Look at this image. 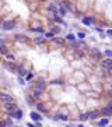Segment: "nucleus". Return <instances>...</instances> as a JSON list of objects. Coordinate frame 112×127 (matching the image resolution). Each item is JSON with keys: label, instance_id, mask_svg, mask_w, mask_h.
Here are the masks:
<instances>
[{"label": "nucleus", "instance_id": "f257e3e1", "mask_svg": "<svg viewBox=\"0 0 112 127\" xmlns=\"http://www.w3.org/2000/svg\"><path fill=\"white\" fill-rule=\"evenodd\" d=\"M0 101L3 103H13L14 102V99H13V96L11 95H7V94H0Z\"/></svg>", "mask_w": 112, "mask_h": 127}, {"label": "nucleus", "instance_id": "f03ea898", "mask_svg": "<svg viewBox=\"0 0 112 127\" xmlns=\"http://www.w3.org/2000/svg\"><path fill=\"white\" fill-rule=\"evenodd\" d=\"M1 28L4 29V31H11V29L14 28V22L13 21H4L3 25H1Z\"/></svg>", "mask_w": 112, "mask_h": 127}, {"label": "nucleus", "instance_id": "7ed1b4c3", "mask_svg": "<svg viewBox=\"0 0 112 127\" xmlns=\"http://www.w3.org/2000/svg\"><path fill=\"white\" fill-rule=\"evenodd\" d=\"M6 110L11 115V113H14L15 110H18V107L15 106L14 103H7V105H6Z\"/></svg>", "mask_w": 112, "mask_h": 127}, {"label": "nucleus", "instance_id": "20e7f679", "mask_svg": "<svg viewBox=\"0 0 112 127\" xmlns=\"http://www.w3.org/2000/svg\"><path fill=\"white\" fill-rule=\"evenodd\" d=\"M101 66L108 70L109 67H112V59H104L102 62H101Z\"/></svg>", "mask_w": 112, "mask_h": 127}, {"label": "nucleus", "instance_id": "39448f33", "mask_svg": "<svg viewBox=\"0 0 112 127\" xmlns=\"http://www.w3.org/2000/svg\"><path fill=\"white\" fill-rule=\"evenodd\" d=\"M88 120H95V119H98L100 117V112H97V110H93V112H88Z\"/></svg>", "mask_w": 112, "mask_h": 127}, {"label": "nucleus", "instance_id": "423d86ee", "mask_svg": "<svg viewBox=\"0 0 112 127\" xmlns=\"http://www.w3.org/2000/svg\"><path fill=\"white\" fill-rule=\"evenodd\" d=\"M15 41H18L21 43H27L28 42V38L25 35H15Z\"/></svg>", "mask_w": 112, "mask_h": 127}, {"label": "nucleus", "instance_id": "0eeeda50", "mask_svg": "<svg viewBox=\"0 0 112 127\" xmlns=\"http://www.w3.org/2000/svg\"><path fill=\"white\" fill-rule=\"evenodd\" d=\"M81 22H83L84 25H91L94 22V17H84V18L81 20Z\"/></svg>", "mask_w": 112, "mask_h": 127}, {"label": "nucleus", "instance_id": "6e6552de", "mask_svg": "<svg viewBox=\"0 0 112 127\" xmlns=\"http://www.w3.org/2000/svg\"><path fill=\"white\" fill-rule=\"evenodd\" d=\"M29 116H31V119H32V120H35V122H41V119H42V117H41V115H39V113H37V112H31V115H29Z\"/></svg>", "mask_w": 112, "mask_h": 127}, {"label": "nucleus", "instance_id": "1a4fd4ad", "mask_svg": "<svg viewBox=\"0 0 112 127\" xmlns=\"http://www.w3.org/2000/svg\"><path fill=\"white\" fill-rule=\"evenodd\" d=\"M102 113H104V115H107V116L112 115V105H108L107 107H104V109H102Z\"/></svg>", "mask_w": 112, "mask_h": 127}, {"label": "nucleus", "instance_id": "9d476101", "mask_svg": "<svg viewBox=\"0 0 112 127\" xmlns=\"http://www.w3.org/2000/svg\"><path fill=\"white\" fill-rule=\"evenodd\" d=\"M108 123H109L108 117H104V119H101V120L98 122V126H100V127H105V126H108Z\"/></svg>", "mask_w": 112, "mask_h": 127}, {"label": "nucleus", "instance_id": "9b49d317", "mask_svg": "<svg viewBox=\"0 0 112 127\" xmlns=\"http://www.w3.org/2000/svg\"><path fill=\"white\" fill-rule=\"evenodd\" d=\"M11 116L13 117H15V119H21V117H23V112H21V110H15L14 113H11Z\"/></svg>", "mask_w": 112, "mask_h": 127}, {"label": "nucleus", "instance_id": "f8f14e48", "mask_svg": "<svg viewBox=\"0 0 112 127\" xmlns=\"http://www.w3.org/2000/svg\"><path fill=\"white\" fill-rule=\"evenodd\" d=\"M52 42L56 43V45H63L64 43V41L62 38H52Z\"/></svg>", "mask_w": 112, "mask_h": 127}, {"label": "nucleus", "instance_id": "ddd939ff", "mask_svg": "<svg viewBox=\"0 0 112 127\" xmlns=\"http://www.w3.org/2000/svg\"><path fill=\"white\" fill-rule=\"evenodd\" d=\"M48 10H49V11H52V13H58V6H56V4H49Z\"/></svg>", "mask_w": 112, "mask_h": 127}, {"label": "nucleus", "instance_id": "4468645a", "mask_svg": "<svg viewBox=\"0 0 112 127\" xmlns=\"http://www.w3.org/2000/svg\"><path fill=\"white\" fill-rule=\"evenodd\" d=\"M58 11H59V14L62 15V17H63V15H66V10H64V7H63V6L58 7Z\"/></svg>", "mask_w": 112, "mask_h": 127}, {"label": "nucleus", "instance_id": "2eb2a0df", "mask_svg": "<svg viewBox=\"0 0 112 127\" xmlns=\"http://www.w3.org/2000/svg\"><path fill=\"white\" fill-rule=\"evenodd\" d=\"M37 109H38L39 112H46V109H45V106L42 103H37Z\"/></svg>", "mask_w": 112, "mask_h": 127}, {"label": "nucleus", "instance_id": "dca6fc26", "mask_svg": "<svg viewBox=\"0 0 112 127\" xmlns=\"http://www.w3.org/2000/svg\"><path fill=\"white\" fill-rule=\"evenodd\" d=\"M104 53H105V56H107L108 59H112V49H107Z\"/></svg>", "mask_w": 112, "mask_h": 127}, {"label": "nucleus", "instance_id": "f3484780", "mask_svg": "<svg viewBox=\"0 0 112 127\" xmlns=\"http://www.w3.org/2000/svg\"><path fill=\"white\" fill-rule=\"evenodd\" d=\"M0 53H1V54H7V53H9V49L6 48V46H0Z\"/></svg>", "mask_w": 112, "mask_h": 127}, {"label": "nucleus", "instance_id": "a211bd4d", "mask_svg": "<svg viewBox=\"0 0 112 127\" xmlns=\"http://www.w3.org/2000/svg\"><path fill=\"white\" fill-rule=\"evenodd\" d=\"M58 119H60V120H63V122H67L69 120V116H66V115H59Z\"/></svg>", "mask_w": 112, "mask_h": 127}, {"label": "nucleus", "instance_id": "6ab92c4d", "mask_svg": "<svg viewBox=\"0 0 112 127\" xmlns=\"http://www.w3.org/2000/svg\"><path fill=\"white\" fill-rule=\"evenodd\" d=\"M10 124H13V122H10V120H7V122H1L0 123V127H6V126H10Z\"/></svg>", "mask_w": 112, "mask_h": 127}, {"label": "nucleus", "instance_id": "aec40b11", "mask_svg": "<svg viewBox=\"0 0 112 127\" xmlns=\"http://www.w3.org/2000/svg\"><path fill=\"white\" fill-rule=\"evenodd\" d=\"M17 71H18V74H20V75H24V74H25L24 67H18V68H17Z\"/></svg>", "mask_w": 112, "mask_h": 127}, {"label": "nucleus", "instance_id": "412c9836", "mask_svg": "<svg viewBox=\"0 0 112 127\" xmlns=\"http://www.w3.org/2000/svg\"><path fill=\"white\" fill-rule=\"evenodd\" d=\"M80 120H88V115H87V113H83V115H80Z\"/></svg>", "mask_w": 112, "mask_h": 127}, {"label": "nucleus", "instance_id": "4be33fe9", "mask_svg": "<svg viewBox=\"0 0 112 127\" xmlns=\"http://www.w3.org/2000/svg\"><path fill=\"white\" fill-rule=\"evenodd\" d=\"M77 38L84 39V38H86V34H84V32H78V34H77Z\"/></svg>", "mask_w": 112, "mask_h": 127}, {"label": "nucleus", "instance_id": "5701e85b", "mask_svg": "<svg viewBox=\"0 0 112 127\" xmlns=\"http://www.w3.org/2000/svg\"><path fill=\"white\" fill-rule=\"evenodd\" d=\"M58 32H60V28H59V27H55V28L52 29V34H58Z\"/></svg>", "mask_w": 112, "mask_h": 127}, {"label": "nucleus", "instance_id": "b1692460", "mask_svg": "<svg viewBox=\"0 0 112 127\" xmlns=\"http://www.w3.org/2000/svg\"><path fill=\"white\" fill-rule=\"evenodd\" d=\"M32 31H37V32H42L44 29H42V28H39V27H32Z\"/></svg>", "mask_w": 112, "mask_h": 127}, {"label": "nucleus", "instance_id": "393cba45", "mask_svg": "<svg viewBox=\"0 0 112 127\" xmlns=\"http://www.w3.org/2000/svg\"><path fill=\"white\" fill-rule=\"evenodd\" d=\"M6 57H7V59H9V60H14V56H13V54H10V53H7V54H6Z\"/></svg>", "mask_w": 112, "mask_h": 127}, {"label": "nucleus", "instance_id": "a878e982", "mask_svg": "<svg viewBox=\"0 0 112 127\" xmlns=\"http://www.w3.org/2000/svg\"><path fill=\"white\" fill-rule=\"evenodd\" d=\"M32 77H34V74H32V73L27 74V80H28V81H29V80H32Z\"/></svg>", "mask_w": 112, "mask_h": 127}, {"label": "nucleus", "instance_id": "bb28decb", "mask_svg": "<svg viewBox=\"0 0 112 127\" xmlns=\"http://www.w3.org/2000/svg\"><path fill=\"white\" fill-rule=\"evenodd\" d=\"M74 38H76V36H74V35H72V34L67 35V39H69V41H74Z\"/></svg>", "mask_w": 112, "mask_h": 127}, {"label": "nucleus", "instance_id": "cd10ccee", "mask_svg": "<svg viewBox=\"0 0 112 127\" xmlns=\"http://www.w3.org/2000/svg\"><path fill=\"white\" fill-rule=\"evenodd\" d=\"M45 38H53V34H52V32H48V34H45Z\"/></svg>", "mask_w": 112, "mask_h": 127}, {"label": "nucleus", "instance_id": "c85d7f7f", "mask_svg": "<svg viewBox=\"0 0 112 127\" xmlns=\"http://www.w3.org/2000/svg\"><path fill=\"white\" fill-rule=\"evenodd\" d=\"M53 18H55V21H58V22H62V18H60L59 15H55Z\"/></svg>", "mask_w": 112, "mask_h": 127}, {"label": "nucleus", "instance_id": "c756f323", "mask_svg": "<svg viewBox=\"0 0 112 127\" xmlns=\"http://www.w3.org/2000/svg\"><path fill=\"white\" fill-rule=\"evenodd\" d=\"M28 127H39V124H34V123H28Z\"/></svg>", "mask_w": 112, "mask_h": 127}, {"label": "nucleus", "instance_id": "7c9ffc66", "mask_svg": "<svg viewBox=\"0 0 112 127\" xmlns=\"http://www.w3.org/2000/svg\"><path fill=\"white\" fill-rule=\"evenodd\" d=\"M108 75H109V77H112V67L108 68Z\"/></svg>", "mask_w": 112, "mask_h": 127}, {"label": "nucleus", "instance_id": "2f4dec72", "mask_svg": "<svg viewBox=\"0 0 112 127\" xmlns=\"http://www.w3.org/2000/svg\"><path fill=\"white\" fill-rule=\"evenodd\" d=\"M44 42V38H38L37 39V43H42Z\"/></svg>", "mask_w": 112, "mask_h": 127}, {"label": "nucleus", "instance_id": "473e14b6", "mask_svg": "<svg viewBox=\"0 0 112 127\" xmlns=\"http://www.w3.org/2000/svg\"><path fill=\"white\" fill-rule=\"evenodd\" d=\"M107 35H109V36H112V29H108V31H107Z\"/></svg>", "mask_w": 112, "mask_h": 127}, {"label": "nucleus", "instance_id": "72a5a7b5", "mask_svg": "<svg viewBox=\"0 0 112 127\" xmlns=\"http://www.w3.org/2000/svg\"><path fill=\"white\" fill-rule=\"evenodd\" d=\"M78 127H84V126H83V124H78Z\"/></svg>", "mask_w": 112, "mask_h": 127}, {"label": "nucleus", "instance_id": "f704fd0d", "mask_svg": "<svg viewBox=\"0 0 112 127\" xmlns=\"http://www.w3.org/2000/svg\"><path fill=\"white\" fill-rule=\"evenodd\" d=\"M111 88H112V84H111Z\"/></svg>", "mask_w": 112, "mask_h": 127}]
</instances>
